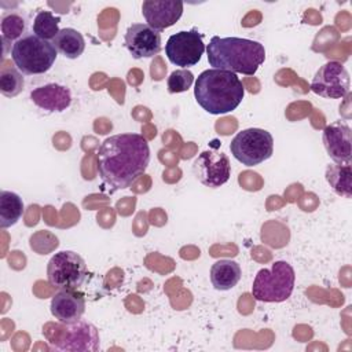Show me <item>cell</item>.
I'll use <instances>...</instances> for the list:
<instances>
[{
  "mask_svg": "<svg viewBox=\"0 0 352 352\" xmlns=\"http://www.w3.org/2000/svg\"><path fill=\"white\" fill-rule=\"evenodd\" d=\"M22 198L7 190L0 191V228H8L18 223L23 214Z\"/></svg>",
  "mask_w": 352,
  "mask_h": 352,
  "instance_id": "19",
  "label": "cell"
},
{
  "mask_svg": "<svg viewBox=\"0 0 352 352\" xmlns=\"http://www.w3.org/2000/svg\"><path fill=\"white\" fill-rule=\"evenodd\" d=\"M194 82V74L187 69H179L170 73L168 77V91L170 94H179L187 91Z\"/></svg>",
  "mask_w": 352,
  "mask_h": 352,
  "instance_id": "24",
  "label": "cell"
},
{
  "mask_svg": "<svg viewBox=\"0 0 352 352\" xmlns=\"http://www.w3.org/2000/svg\"><path fill=\"white\" fill-rule=\"evenodd\" d=\"M52 45L63 56L69 59H76L84 52L85 40L78 30L73 28H63L52 40Z\"/></svg>",
  "mask_w": 352,
  "mask_h": 352,
  "instance_id": "18",
  "label": "cell"
},
{
  "mask_svg": "<svg viewBox=\"0 0 352 352\" xmlns=\"http://www.w3.org/2000/svg\"><path fill=\"white\" fill-rule=\"evenodd\" d=\"M30 99L37 107L43 110L63 111L72 103V94L69 88L51 82L34 88L30 92Z\"/></svg>",
  "mask_w": 352,
  "mask_h": 352,
  "instance_id": "16",
  "label": "cell"
},
{
  "mask_svg": "<svg viewBox=\"0 0 352 352\" xmlns=\"http://www.w3.org/2000/svg\"><path fill=\"white\" fill-rule=\"evenodd\" d=\"M205 52L202 34L197 28L172 34L165 44V55L170 63L180 67L197 65Z\"/></svg>",
  "mask_w": 352,
  "mask_h": 352,
  "instance_id": "8",
  "label": "cell"
},
{
  "mask_svg": "<svg viewBox=\"0 0 352 352\" xmlns=\"http://www.w3.org/2000/svg\"><path fill=\"white\" fill-rule=\"evenodd\" d=\"M161 33L147 23H132L124 37L125 48L135 59L153 58L161 51Z\"/></svg>",
  "mask_w": 352,
  "mask_h": 352,
  "instance_id": "12",
  "label": "cell"
},
{
  "mask_svg": "<svg viewBox=\"0 0 352 352\" xmlns=\"http://www.w3.org/2000/svg\"><path fill=\"white\" fill-rule=\"evenodd\" d=\"M192 170L204 186L217 188L227 183L231 176L230 158L223 151L205 150L194 160Z\"/></svg>",
  "mask_w": 352,
  "mask_h": 352,
  "instance_id": "10",
  "label": "cell"
},
{
  "mask_svg": "<svg viewBox=\"0 0 352 352\" xmlns=\"http://www.w3.org/2000/svg\"><path fill=\"white\" fill-rule=\"evenodd\" d=\"M322 140L329 157L336 164H351L352 135L351 126L342 121H334L323 129Z\"/></svg>",
  "mask_w": 352,
  "mask_h": 352,
  "instance_id": "13",
  "label": "cell"
},
{
  "mask_svg": "<svg viewBox=\"0 0 352 352\" xmlns=\"http://www.w3.org/2000/svg\"><path fill=\"white\" fill-rule=\"evenodd\" d=\"M87 275L84 258L73 250L55 253L47 265L48 282L58 290H77L87 279Z\"/></svg>",
  "mask_w": 352,
  "mask_h": 352,
  "instance_id": "7",
  "label": "cell"
},
{
  "mask_svg": "<svg viewBox=\"0 0 352 352\" xmlns=\"http://www.w3.org/2000/svg\"><path fill=\"white\" fill-rule=\"evenodd\" d=\"M51 314L60 323L69 324L81 319L85 312V297L78 290L63 289L51 300Z\"/></svg>",
  "mask_w": 352,
  "mask_h": 352,
  "instance_id": "15",
  "label": "cell"
},
{
  "mask_svg": "<svg viewBox=\"0 0 352 352\" xmlns=\"http://www.w3.org/2000/svg\"><path fill=\"white\" fill-rule=\"evenodd\" d=\"M326 180L341 197H352V169L351 164H331L326 168Z\"/></svg>",
  "mask_w": 352,
  "mask_h": 352,
  "instance_id": "20",
  "label": "cell"
},
{
  "mask_svg": "<svg viewBox=\"0 0 352 352\" xmlns=\"http://www.w3.org/2000/svg\"><path fill=\"white\" fill-rule=\"evenodd\" d=\"M58 51L52 43L37 37L34 33H26L12 44L11 58L22 74L33 76L48 72Z\"/></svg>",
  "mask_w": 352,
  "mask_h": 352,
  "instance_id": "4",
  "label": "cell"
},
{
  "mask_svg": "<svg viewBox=\"0 0 352 352\" xmlns=\"http://www.w3.org/2000/svg\"><path fill=\"white\" fill-rule=\"evenodd\" d=\"M25 81L19 70L15 67H3L0 72V91L7 98L19 95L23 89Z\"/></svg>",
  "mask_w": 352,
  "mask_h": 352,
  "instance_id": "22",
  "label": "cell"
},
{
  "mask_svg": "<svg viewBox=\"0 0 352 352\" xmlns=\"http://www.w3.org/2000/svg\"><path fill=\"white\" fill-rule=\"evenodd\" d=\"M242 271L236 261L221 258L210 268V282L216 290H230L241 279Z\"/></svg>",
  "mask_w": 352,
  "mask_h": 352,
  "instance_id": "17",
  "label": "cell"
},
{
  "mask_svg": "<svg viewBox=\"0 0 352 352\" xmlns=\"http://www.w3.org/2000/svg\"><path fill=\"white\" fill-rule=\"evenodd\" d=\"M150 164V146L140 133H118L103 140L96 165L103 184L110 191L128 188Z\"/></svg>",
  "mask_w": 352,
  "mask_h": 352,
  "instance_id": "1",
  "label": "cell"
},
{
  "mask_svg": "<svg viewBox=\"0 0 352 352\" xmlns=\"http://www.w3.org/2000/svg\"><path fill=\"white\" fill-rule=\"evenodd\" d=\"M230 150L236 161L246 166H254L272 155L274 138L265 129L248 128L234 136Z\"/></svg>",
  "mask_w": 352,
  "mask_h": 352,
  "instance_id": "6",
  "label": "cell"
},
{
  "mask_svg": "<svg viewBox=\"0 0 352 352\" xmlns=\"http://www.w3.org/2000/svg\"><path fill=\"white\" fill-rule=\"evenodd\" d=\"M296 274L293 267L283 261H275L271 268H261L252 286V294L256 300L264 302L286 301L294 289Z\"/></svg>",
  "mask_w": 352,
  "mask_h": 352,
  "instance_id": "5",
  "label": "cell"
},
{
  "mask_svg": "<svg viewBox=\"0 0 352 352\" xmlns=\"http://www.w3.org/2000/svg\"><path fill=\"white\" fill-rule=\"evenodd\" d=\"M194 96L205 111L210 114H226L241 104L245 96V88L235 73L208 69L197 77Z\"/></svg>",
  "mask_w": 352,
  "mask_h": 352,
  "instance_id": "3",
  "label": "cell"
},
{
  "mask_svg": "<svg viewBox=\"0 0 352 352\" xmlns=\"http://www.w3.org/2000/svg\"><path fill=\"white\" fill-rule=\"evenodd\" d=\"M142 14L147 25L160 33L173 26L183 14V1L180 0H144Z\"/></svg>",
  "mask_w": 352,
  "mask_h": 352,
  "instance_id": "14",
  "label": "cell"
},
{
  "mask_svg": "<svg viewBox=\"0 0 352 352\" xmlns=\"http://www.w3.org/2000/svg\"><path fill=\"white\" fill-rule=\"evenodd\" d=\"M206 54L213 69L246 76H253L265 60V48L261 43L241 37L213 36Z\"/></svg>",
  "mask_w": 352,
  "mask_h": 352,
  "instance_id": "2",
  "label": "cell"
},
{
  "mask_svg": "<svg viewBox=\"0 0 352 352\" xmlns=\"http://www.w3.org/2000/svg\"><path fill=\"white\" fill-rule=\"evenodd\" d=\"M99 341L100 340L98 329L92 323L80 319L74 323L66 324L59 341L54 342L52 349L73 352H95L100 346Z\"/></svg>",
  "mask_w": 352,
  "mask_h": 352,
  "instance_id": "11",
  "label": "cell"
},
{
  "mask_svg": "<svg viewBox=\"0 0 352 352\" xmlns=\"http://www.w3.org/2000/svg\"><path fill=\"white\" fill-rule=\"evenodd\" d=\"M25 19L21 15L15 12L4 14L1 16V34L4 44L19 40L23 36L22 33L25 30Z\"/></svg>",
  "mask_w": 352,
  "mask_h": 352,
  "instance_id": "23",
  "label": "cell"
},
{
  "mask_svg": "<svg viewBox=\"0 0 352 352\" xmlns=\"http://www.w3.org/2000/svg\"><path fill=\"white\" fill-rule=\"evenodd\" d=\"M60 18L55 16L51 11H40L33 21V33L43 40H54L59 33Z\"/></svg>",
  "mask_w": 352,
  "mask_h": 352,
  "instance_id": "21",
  "label": "cell"
},
{
  "mask_svg": "<svg viewBox=\"0 0 352 352\" xmlns=\"http://www.w3.org/2000/svg\"><path fill=\"white\" fill-rule=\"evenodd\" d=\"M351 78L345 66L330 60L319 67L311 81V91L322 98L341 99L349 94Z\"/></svg>",
  "mask_w": 352,
  "mask_h": 352,
  "instance_id": "9",
  "label": "cell"
}]
</instances>
